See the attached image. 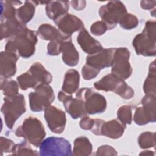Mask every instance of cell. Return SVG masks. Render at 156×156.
Returning a JSON list of instances; mask_svg holds the SVG:
<instances>
[{
    "mask_svg": "<svg viewBox=\"0 0 156 156\" xmlns=\"http://www.w3.org/2000/svg\"><path fill=\"white\" fill-rule=\"evenodd\" d=\"M130 56V52L127 48H115L112 74L122 80L128 79L132 73V68L129 62Z\"/></svg>",
    "mask_w": 156,
    "mask_h": 156,
    "instance_id": "30bf717a",
    "label": "cell"
},
{
    "mask_svg": "<svg viewBox=\"0 0 156 156\" xmlns=\"http://www.w3.org/2000/svg\"><path fill=\"white\" fill-rule=\"evenodd\" d=\"M28 71L38 85L40 83L49 84L52 80V74L40 62L34 63Z\"/></svg>",
    "mask_w": 156,
    "mask_h": 156,
    "instance_id": "603a6c76",
    "label": "cell"
},
{
    "mask_svg": "<svg viewBox=\"0 0 156 156\" xmlns=\"http://www.w3.org/2000/svg\"><path fill=\"white\" fill-rule=\"evenodd\" d=\"M1 22L9 18L16 17V6L22 4L20 1H1Z\"/></svg>",
    "mask_w": 156,
    "mask_h": 156,
    "instance_id": "4316f807",
    "label": "cell"
},
{
    "mask_svg": "<svg viewBox=\"0 0 156 156\" xmlns=\"http://www.w3.org/2000/svg\"><path fill=\"white\" fill-rule=\"evenodd\" d=\"M71 38V36H68L64 34H62V35L58 38L57 39L51 41L48 46H47V53L50 55H58L61 53L60 46L61 44L65 40H68Z\"/></svg>",
    "mask_w": 156,
    "mask_h": 156,
    "instance_id": "d6a6232c",
    "label": "cell"
},
{
    "mask_svg": "<svg viewBox=\"0 0 156 156\" xmlns=\"http://www.w3.org/2000/svg\"><path fill=\"white\" fill-rule=\"evenodd\" d=\"M38 3L36 1H26L24 4L16 10V16L17 19L25 25L30 21L34 16L35 7Z\"/></svg>",
    "mask_w": 156,
    "mask_h": 156,
    "instance_id": "cb8c5ba5",
    "label": "cell"
},
{
    "mask_svg": "<svg viewBox=\"0 0 156 156\" xmlns=\"http://www.w3.org/2000/svg\"><path fill=\"white\" fill-rule=\"evenodd\" d=\"M118 120L124 125L130 124L132 121V108L130 105H122L117 111Z\"/></svg>",
    "mask_w": 156,
    "mask_h": 156,
    "instance_id": "836d02e7",
    "label": "cell"
},
{
    "mask_svg": "<svg viewBox=\"0 0 156 156\" xmlns=\"http://www.w3.org/2000/svg\"><path fill=\"white\" fill-rule=\"evenodd\" d=\"M76 96L83 101L87 113L90 115L101 113L106 110L107 101L105 97L91 88L79 89Z\"/></svg>",
    "mask_w": 156,
    "mask_h": 156,
    "instance_id": "52a82bcc",
    "label": "cell"
},
{
    "mask_svg": "<svg viewBox=\"0 0 156 156\" xmlns=\"http://www.w3.org/2000/svg\"><path fill=\"white\" fill-rule=\"evenodd\" d=\"M127 13L125 5L119 1H110L102 5L99 10V16L107 25L108 30L114 29L122 17Z\"/></svg>",
    "mask_w": 156,
    "mask_h": 156,
    "instance_id": "ba28073f",
    "label": "cell"
},
{
    "mask_svg": "<svg viewBox=\"0 0 156 156\" xmlns=\"http://www.w3.org/2000/svg\"><path fill=\"white\" fill-rule=\"evenodd\" d=\"M12 153L15 155H38L40 154L32 149L27 141H23L14 145Z\"/></svg>",
    "mask_w": 156,
    "mask_h": 156,
    "instance_id": "f546056e",
    "label": "cell"
},
{
    "mask_svg": "<svg viewBox=\"0 0 156 156\" xmlns=\"http://www.w3.org/2000/svg\"><path fill=\"white\" fill-rule=\"evenodd\" d=\"M156 23L147 21L141 33L135 37L132 45L138 55L154 57L156 54Z\"/></svg>",
    "mask_w": 156,
    "mask_h": 156,
    "instance_id": "7a4b0ae2",
    "label": "cell"
},
{
    "mask_svg": "<svg viewBox=\"0 0 156 156\" xmlns=\"http://www.w3.org/2000/svg\"><path fill=\"white\" fill-rule=\"evenodd\" d=\"M60 50L62 53V60L66 65L74 66L77 65L79 54L72 43L71 38L64 41L61 44Z\"/></svg>",
    "mask_w": 156,
    "mask_h": 156,
    "instance_id": "ffe728a7",
    "label": "cell"
},
{
    "mask_svg": "<svg viewBox=\"0 0 156 156\" xmlns=\"http://www.w3.org/2000/svg\"><path fill=\"white\" fill-rule=\"evenodd\" d=\"M14 145H15V143L12 140L8 139L5 137L1 136L0 146H1V155H2L4 152L5 153L12 152V151Z\"/></svg>",
    "mask_w": 156,
    "mask_h": 156,
    "instance_id": "74e56055",
    "label": "cell"
},
{
    "mask_svg": "<svg viewBox=\"0 0 156 156\" xmlns=\"http://www.w3.org/2000/svg\"><path fill=\"white\" fill-rule=\"evenodd\" d=\"M139 146L141 149H147L155 146V133L151 132L141 133L138 138Z\"/></svg>",
    "mask_w": 156,
    "mask_h": 156,
    "instance_id": "4dcf8cb0",
    "label": "cell"
},
{
    "mask_svg": "<svg viewBox=\"0 0 156 156\" xmlns=\"http://www.w3.org/2000/svg\"><path fill=\"white\" fill-rule=\"evenodd\" d=\"M1 111L7 127L12 129L16 121L26 112V102L21 94L5 96Z\"/></svg>",
    "mask_w": 156,
    "mask_h": 156,
    "instance_id": "277c9868",
    "label": "cell"
},
{
    "mask_svg": "<svg viewBox=\"0 0 156 156\" xmlns=\"http://www.w3.org/2000/svg\"><path fill=\"white\" fill-rule=\"evenodd\" d=\"M17 81L20 88L22 90H26L28 88H35L38 84L35 82L29 71L18 76Z\"/></svg>",
    "mask_w": 156,
    "mask_h": 156,
    "instance_id": "1f68e13d",
    "label": "cell"
},
{
    "mask_svg": "<svg viewBox=\"0 0 156 156\" xmlns=\"http://www.w3.org/2000/svg\"><path fill=\"white\" fill-rule=\"evenodd\" d=\"M8 78L1 77V90L5 96H12L18 94V84L14 80H8Z\"/></svg>",
    "mask_w": 156,
    "mask_h": 156,
    "instance_id": "f1b7e54d",
    "label": "cell"
},
{
    "mask_svg": "<svg viewBox=\"0 0 156 156\" xmlns=\"http://www.w3.org/2000/svg\"><path fill=\"white\" fill-rule=\"evenodd\" d=\"M37 41V32L27 27L20 34L11 37L6 43L5 49L17 52L23 58H29L35 53Z\"/></svg>",
    "mask_w": 156,
    "mask_h": 156,
    "instance_id": "6da1fadb",
    "label": "cell"
},
{
    "mask_svg": "<svg viewBox=\"0 0 156 156\" xmlns=\"http://www.w3.org/2000/svg\"><path fill=\"white\" fill-rule=\"evenodd\" d=\"M58 99L62 102L65 110L72 118L77 119L87 115V113L83 101L80 98H73L71 94H66L63 91H59Z\"/></svg>",
    "mask_w": 156,
    "mask_h": 156,
    "instance_id": "7c38bea8",
    "label": "cell"
},
{
    "mask_svg": "<svg viewBox=\"0 0 156 156\" xmlns=\"http://www.w3.org/2000/svg\"><path fill=\"white\" fill-rule=\"evenodd\" d=\"M140 155H154V153L151 151H143L141 152Z\"/></svg>",
    "mask_w": 156,
    "mask_h": 156,
    "instance_id": "7bdbcfd3",
    "label": "cell"
},
{
    "mask_svg": "<svg viewBox=\"0 0 156 156\" xmlns=\"http://www.w3.org/2000/svg\"><path fill=\"white\" fill-rule=\"evenodd\" d=\"M155 96L145 94L141 99V107H138L133 116L135 124L139 126L155 122Z\"/></svg>",
    "mask_w": 156,
    "mask_h": 156,
    "instance_id": "8fae6325",
    "label": "cell"
},
{
    "mask_svg": "<svg viewBox=\"0 0 156 156\" xmlns=\"http://www.w3.org/2000/svg\"><path fill=\"white\" fill-rule=\"evenodd\" d=\"M155 60L151 63L149 67V73L143 85V91L145 94L155 96L156 93V66Z\"/></svg>",
    "mask_w": 156,
    "mask_h": 156,
    "instance_id": "484cf974",
    "label": "cell"
},
{
    "mask_svg": "<svg viewBox=\"0 0 156 156\" xmlns=\"http://www.w3.org/2000/svg\"><path fill=\"white\" fill-rule=\"evenodd\" d=\"M62 34V33H61L58 29L49 24H43L40 25L37 30V35H38L41 39L49 40L50 41L57 39Z\"/></svg>",
    "mask_w": 156,
    "mask_h": 156,
    "instance_id": "83f0119b",
    "label": "cell"
},
{
    "mask_svg": "<svg viewBox=\"0 0 156 156\" xmlns=\"http://www.w3.org/2000/svg\"><path fill=\"white\" fill-rule=\"evenodd\" d=\"M115 48H103L99 52L88 55L86 58V64L99 70L112 66L113 62Z\"/></svg>",
    "mask_w": 156,
    "mask_h": 156,
    "instance_id": "9a60e30c",
    "label": "cell"
},
{
    "mask_svg": "<svg viewBox=\"0 0 156 156\" xmlns=\"http://www.w3.org/2000/svg\"><path fill=\"white\" fill-rule=\"evenodd\" d=\"M94 124V119L90 118L89 116H85L82 117L79 122V126L83 130H91Z\"/></svg>",
    "mask_w": 156,
    "mask_h": 156,
    "instance_id": "ab89813d",
    "label": "cell"
},
{
    "mask_svg": "<svg viewBox=\"0 0 156 156\" xmlns=\"http://www.w3.org/2000/svg\"><path fill=\"white\" fill-rule=\"evenodd\" d=\"M116 151L111 146L102 145L97 150L96 155H117Z\"/></svg>",
    "mask_w": 156,
    "mask_h": 156,
    "instance_id": "f35d334b",
    "label": "cell"
},
{
    "mask_svg": "<svg viewBox=\"0 0 156 156\" xmlns=\"http://www.w3.org/2000/svg\"><path fill=\"white\" fill-rule=\"evenodd\" d=\"M126 126L116 119L109 121L103 120L101 126L100 135L105 136L112 139L119 138L123 135Z\"/></svg>",
    "mask_w": 156,
    "mask_h": 156,
    "instance_id": "d6986e66",
    "label": "cell"
},
{
    "mask_svg": "<svg viewBox=\"0 0 156 156\" xmlns=\"http://www.w3.org/2000/svg\"><path fill=\"white\" fill-rule=\"evenodd\" d=\"M54 22L58 30L68 36H71L73 33L81 30L85 27L83 23L79 18L69 13L61 16Z\"/></svg>",
    "mask_w": 156,
    "mask_h": 156,
    "instance_id": "5bb4252c",
    "label": "cell"
},
{
    "mask_svg": "<svg viewBox=\"0 0 156 156\" xmlns=\"http://www.w3.org/2000/svg\"><path fill=\"white\" fill-rule=\"evenodd\" d=\"M155 1H141L140 2V6L144 10H151L155 7Z\"/></svg>",
    "mask_w": 156,
    "mask_h": 156,
    "instance_id": "b9f144b4",
    "label": "cell"
},
{
    "mask_svg": "<svg viewBox=\"0 0 156 156\" xmlns=\"http://www.w3.org/2000/svg\"><path fill=\"white\" fill-rule=\"evenodd\" d=\"M108 30L107 25L102 21H98L91 26L90 30L92 34L96 36L103 35Z\"/></svg>",
    "mask_w": 156,
    "mask_h": 156,
    "instance_id": "8d00e7d4",
    "label": "cell"
},
{
    "mask_svg": "<svg viewBox=\"0 0 156 156\" xmlns=\"http://www.w3.org/2000/svg\"><path fill=\"white\" fill-rule=\"evenodd\" d=\"M26 26L20 22L16 17L7 19L1 22V40L10 38L21 32Z\"/></svg>",
    "mask_w": 156,
    "mask_h": 156,
    "instance_id": "ac0fdd59",
    "label": "cell"
},
{
    "mask_svg": "<svg viewBox=\"0 0 156 156\" xmlns=\"http://www.w3.org/2000/svg\"><path fill=\"white\" fill-rule=\"evenodd\" d=\"M93 146L88 138L85 136H79L74 141L72 155L75 156H88L91 155Z\"/></svg>",
    "mask_w": 156,
    "mask_h": 156,
    "instance_id": "d4e9b609",
    "label": "cell"
},
{
    "mask_svg": "<svg viewBox=\"0 0 156 156\" xmlns=\"http://www.w3.org/2000/svg\"><path fill=\"white\" fill-rule=\"evenodd\" d=\"M71 5L76 10H82L86 6L85 1H71Z\"/></svg>",
    "mask_w": 156,
    "mask_h": 156,
    "instance_id": "60d3db41",
    "label": "cell"
},
{
    "mask_svg": "<svg viewBox=\"0 0 156 156\" xmlns=\"http://www.w3.org/2000/svg\"><path fill=\"white\" fill-rule=\"evenodd\" d=\"M98 90L113 91L124 99H130L134 95L133 90L125 82L113 74H108L94 83Z\"/></svg>",
    "mask_w": 156,
    "mask_h": 156,
    "instance_id": "5b68a950",
    "label": "cell"
},
{
    "mask_svg": "<svg viewBox=\"0 0 156 156\" xmlns=\"http://www.w3.org/2000/svg\"><path fill=\"white\" fill-rule=\"evenodd\" d=\"M119 23L122 28L126 30H130L135 28L138 26V20L135 15L127 13L122 17Z\"/></svg>",
    "mask_w": 156,
    "mask_h": 156,
    "instance_id": "e575fe53",
    "label": "cell"
},
{
    "mask_svg": "<svg viewBox=\"0 0 156 156\" xmlns=\"http://www.w3.org/2000/svg\"><path fill=\"white\" fill-rule=\"evenodd\" d=\"M39 154L41 156H70L72 155L71 145L63 138L50 136L41 142Z\"/></svg>",
    "mask_w": 156,
    "mask_h": 156,
    "instance_id": "9c48e42d",
    "label": "cell"
},
{
    "mask_svg": "<svg viewBox=\"0 0 156 156\" xmlns=\"http://www.w3.org/2000/svg\"><path fill=\"white\" fill-rule=\"evenodd\" d=\"M79 74L77 70L71 69L67 71L64 77L62 91L68 94L76 93L79 87Z\"/></svg>",
    "mask_w": 156,
    "mask_h": 156,
    "instance_id": "7402d4cb",
    "label": "cell"
},
{
    "mask_svg": "<svg viewBox=\"0 0 156 156\" xmlns=\"http://www.w3.org/2000/svg\"><path fill=\"white\" fill-rule=\"evenodd\" d=\"M19 55L15 52L10 51H2L0 54L1 76L5 78L13 76L16 72V63Z\"/></svg>",
    "mask_w": 156,
    "mask_h": 156,
    "instance_id": "2e32d148",
    "label": "cell"
},
{
    "mask_svg": "<svg viewBox=\"0 0 156 156\" xmlns=\"http://www.w3.org/2000/svg\"><path fill=\"white\" fill-rule=\"evenodd\" d=\"M55 94L52 88L46 83H40L35 88V91L29 94L30 110L41 112L51 105L54 101Z\"/></svg>",
    "mask_w": 156,
    "mask_h": 156,
    "instance_id": "8992f818",
    "label": "cell"
},
{
    "mask_svg": "<svg viewBox=\"0 0 156 156\" xmlns=\"http://www.w3.org/2000/svg\"><path fill=\"white\" fill-rule=\"evenodd\" d=\"M44 118L49 129L55 133H62L65 127V113L55 106L49 105L44 109Z\"/></svg>",
    "mask_w": 156,
    "mask_h": 156,
    "instance_id": "4fadbf2b",
    "label": "cell"
},
{
    "mask_svg": "<svg viewBox=\"0 0 156 156\" xmlns=\"http://www.w3.org/2000/svg\"><path fill=\"white\" fill-rule=\"evenodd\" d=\"M15 133L17 136L24 138L26 141L37 147H40L46 136L42 122L33 116L25 119L23 124L16 129Z\"/></svg>",
    "mask_w": 156,
    "mask_h": 156,
    "instance_id": "3957f363",
    "label": "cell"
},
{
    "mask_svg": "<svg viewBox=\"0 0 156 156\" xmlns=\"http://www.w3.org/2000/svg\"><path fill=\"white\" fill-rule=\"evenodd\" d=\"M100 70L85 64L82 68V75L85 80H91L95 78L99 73Z\"/></svg>",
    "mask_w": 156,
    "mask_h": 156,
    "instance_id": "d590c367",
    "label": "cell"
},
{
    "mask_svg": "<svg viewBox=\"0 0 156 156\" xmlns=\"http://www.w3.org/2000/svg\"><path fill=\"white\" fill-rule=\"evenodd\" d=\"M77 41L82 49L88 55L96 54L103 49L101 43L93 38L85 27L80 30Z\"/></svg>",
    "mask_w": 156,
    "mask_h": 156,
    "instance_id": "e0dca14e",
    "label": "cell"
},
{
    "mask_svg": "<svg viewBox=\"0 0 156 156\" xmlns=\"http://www.w3.org/2000/svg\"><path fill=\"white\" fill-rule=\"evenodd\" d=\"M69 8V2L68 1H49L46 5V13L49 18L55 21L61 16L68 13Z\"/></svg>",
    "mask_w": 156,
    "mask_h": 156,
    "instance_id": "44dd1931",
    "label": "cell"
}]
</instances>
